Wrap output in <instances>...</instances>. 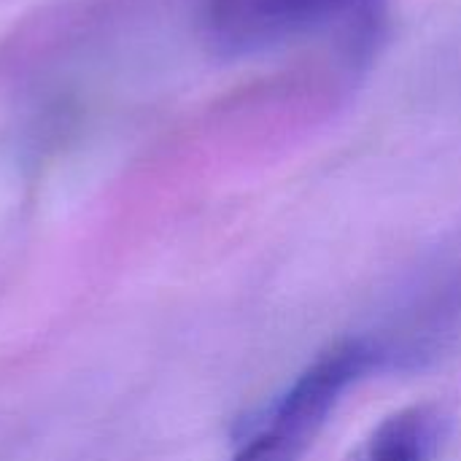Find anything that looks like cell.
<instances>
[{"label": "cell", "instance_id": "cell-1", "mask_svg": "<svg viewBox=\"0 0 461 461\" xmlns=\"http://www.w3.org/2000/svg\"><path fill=\"white\" fill-rule=\"evenodd\" d=\"M389 0H205L203 27L224 59L270 54L303 41L365 49L384 24Z\"/></svg>", "mask_w": 461, "mask_h": 461}, {"label": "cell", "instance_id": "cell-2", "mask_svg": "<svg viewBox=\"0 0 461 461\" xmlns=\"http://www.w3.org/2000/svg\"><path fill=\"white\" fill-rule=\"evenodd\" d=\"M448 429L438 405H413L384 419L351 461H429Z\"/></svg>", "mask_w": 461, "mask_h": 461}, {"label": "cell", "instance_id": "cell-3", "mask_svg": "<svg viewBox=\"0 0 461 461\" xmlns=\"http://www.w3.org/2000/svg\"><path fill=\"white\" fill-rule=\"evenodd\" d=\"M316 435L313 424L270 405L232 461H300Z\"/></svg>", "mask_w": 461, "mask_h": 461}]
</instances>
